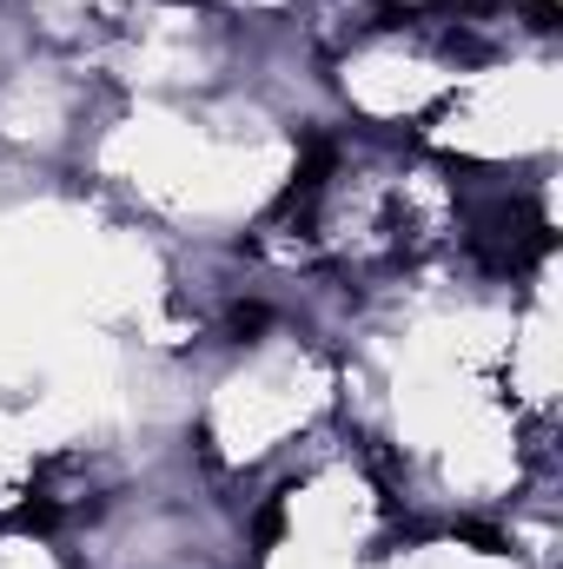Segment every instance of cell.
I'll return each instance as SVG.
<instances>
[{"label":"cell","mask_w":563,"mask_h":569,"mask_svg":"<svg viewBox=\"0 0 563 569\" xmlns=\"http://www.w3.org/2000/svg\"><path fill=\"white\" fill-rule=\"evenodd\" d=\"M332 166H338V140H332V133H312V140H305V159H298V172H292V186H285V199H279V212L312 206L318 186L332 179Z\"/></svg>","instance_id":"6da1fadb"},{"label":"cell","mask_w":563,"mask_h":569,"mask_svg":"<svg viewBox=\"0 0 563 569\" xmlns=\"http://www.w3.org/2000/svg\"><path fill=\"white\" fill-rule=\"evenodd\" d=\"M273 325V311L266 305H233V318H226V331H233V345H259V331Z\"/></svg>","instance_id":"7a4b0ae2"}]
</instances>
